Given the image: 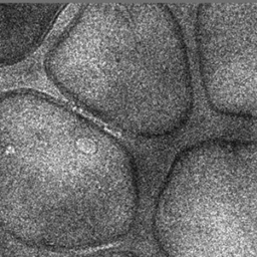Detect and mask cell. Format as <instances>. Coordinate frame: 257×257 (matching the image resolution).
Here are the masks:
<instances>
[{
	"instance_id": "cell-2",
	"label": "cell",
	"mask_w": 257,
	"mask_h": 257,
	"mask_svg": "<svg viewBox=\"0 0 257 257\" xmlns=\"http://www.w3.org/2000/svg\"><path fill=\"white\" fill-rule=\"evenodd\" d=\"M44 67L62 93L130 136H172L192 114L187 44L164 3L84 5L48 51Z\"/></svg>"
},
{
	"instance_id": "cell-5",
	"label": "cell",
	"mask_w": 257,
	"mask_h": 257,
	"mask_svg": "<svg viewBox=\"0 0 257 257\" xmlns=\"http://www.w3.org/2000/svg\"><path fill=\"white\" fill-rule=\"evenodd\" d=\"M65 4L0 3V68L34 52Z\"/></svg>"
},
{
	"instance_id": "cell-3",
	"label": "cell",
	"mask_w": 257,
	"mask_h": 257,
	"mask_svg": "<svg viewBox=\"0 0 257 257\" xmlns=\"http://www.w3.org/2000/svg\"><path fill=\"white\" fill-rule=\"evenodd\" d=\"M152 227L165 257H257V141L184 147L161 185Z\"/></svg>"
},
{
	"instance_id": "cell-4",
	"label": "cell",
	"mask_w": 257,
	"mask_h": 257,
	"mask_svg": "<svg viewBox=\"0 0 257 257\" xmlns=\"http://www.w3.org/2000/svg\"><path fill=\"white\" fill-rule=\"evenodd\" d=\"M194 31L209 107L257 120V3H201Z\"/></svg>"
},
{
	"instance_id": "cell-6",
	"label": "cell",
	"mask_w": 257,
	"mask_h": 257,
	"mask_svg": "<svg viewBox=\"0 0 257 257\" xmlns=\"http://www.w3.org/2000/svg\"><path fill=\"white\" fill-rule=\"evenodd\" d=\"M76 257H138L135 253L125 250H102L93 253L78 255Z\"/></svg>"
},
{
	"instance_id": "cell-1",
	"label": "cell",
	"mask_w": 257,
	"mask_h": 257,
	"mask_svg": "<svg viewBox=\"0 0 257 257\" xmlns=\"http://www.w3.org/2000/svg\"><path fill=\"white\" fill-rule=\"evenodd\" d=\"M140 207L130 151L34 90L0 95V229L25 246L76 252L125 238Z\"/></svg>"
}]
</instances>
